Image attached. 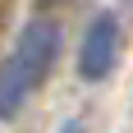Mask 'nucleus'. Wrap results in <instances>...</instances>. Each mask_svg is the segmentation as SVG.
Here are the masks:
<instances>
[{"label":"nucleus","instance_id":"obj_2","mask_svg":"<svg viewBox=\"0 0 133 133\" xmlns=\"http://www.w3.org/2000/svg\"><path fill=\"white\" fill-rule=\"evenodd\" d=\"M119 46H124V28L115 14H96L92 23H87V32H83L78 41V78L83 83H101L115 74V64H119Z\"/></svg>","mask_w":133,"mask_h":133},{"label":"nucleus","instance_id":"obj_3","mask_svg":"<svg viewBox=\"0 0 133 133\" xmlns=\"http://www.w3.org/2000/svg\"><path fill=\"white\" fill-rule=\"evenodd\" d=\"M60 133H87V124H83V119H64V124H60Z\"/></svg>","mask_w":133,"mask_h":133},{"label":"nucleus","instance_id":"obj_1","mask_svg":"<svg viewBox=\"0 0 133 133\" xmlns=\"http://www.w3.org/2000/svg\"><path fill=\"white\" fill-rule=\"evenodd\" d=\"M55 60H60V23L46 14L28 18L9 55L0 60V119H14L28 106V96L51 78Z\"/></svg>","mask_w":133,"mask_h":133},{"label":"nucleus","instance_id":"obj_4","mask_svg":"<svg viewBox=\"0 0 133 133\" xmlns=\"http://www.w3.org/2000/svg\"><path fill=\"white\" fill-rule=\"evenodd\" d=\"M37 5H60V0H37Z\"/></svg>","mask_w":133,"mask_h":133}]
</instances>
